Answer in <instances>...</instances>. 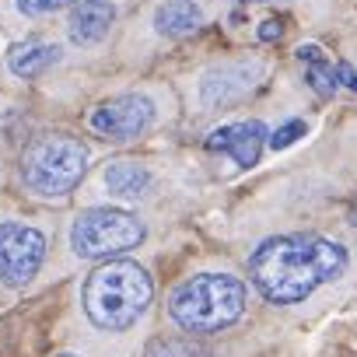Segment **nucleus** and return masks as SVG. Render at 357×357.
<instances>
[{
    "label": "nucleus",
    "instance_id": "nucleus-1",
    "mask_svg": "<svg viewBox=\"0 0 357 357\" xmlns=\"http://www.w3.org/2000/svg\"><path fill=\"white\" fill-rule=\"evenodd\" d=\"M343 270L347 249L322 235H277L266 238L249 259L252 284L273 305H298Z\"/></svg>",
    "mask_w": 357,
    "mask_h": 357
},
{
    "label": "nucleus",
    "instance_id": "nucleus-2",
    "mask_svg": "<svg viewBox=\"0 0 357 357\" xmlns=\"http://www.w3.org/2000/svg\"><path fill=\"white\" fill-rule=\"evenodd\" d=\"M154 284L133 259L102 263L84 284V312L98 329H130L151 305Z\"/></svg>",
    "mask_w": 357,
    "mask_h": 357
},
{
    "label": "nucleus",
    "instance_id": "nucleus-3",
    "mask_svg": "<svg viewBox=\"0 0 357 357\" xmlns=\"http://www.w3.org/2000/svg\"><path fill=\"white\" fill-rule=\"evenodd\" d=\"M172 319L186 333H221L245 312V284L231 273H197L178 284L168 301Z\"/></svg>",
    "mask_w": 357,
    "mask_h": 357
},
{
    "label": "nucleus",
    "instance_id": "nucleus-4",
    "mask_svg": "<svg viewBox=\"0 0 357 357\" xmlns=\"http://www.w3.org/2000/svg\"><path fill=\"white\" fill-rule=\"evenodd\" d=\"M84 172H88V147L74 137H63V133L39 137L25 151V161H22L25 186L46 200L74 193V186L84 178Z\"/></svg>",
    "mask_w": 357,
    "mask_h": 357
},
{
    "label": "nucleus",
    "instance_id": "nucleus-5",
    "mask_svg": "<svg viewBox=\"0 0 357 357\" xmlns=\"http://www.w3.org/2000/svg\"><path fill=\"white\" fill-rule=\"evenodd\" d=\"M144 242V225L126 211L95 207L74 218L70 225V249L81 259H109L130 252Z\"/></svg>",
    "mask_w": 357,
    "mask_h": 357
},
{
    "label": "nucleus",
    "instance_id": "nucleus-6",
    "mask_svg": "<svg viewBox=\"0 0 357 357\" xmlns=\"http://www.w3.org/2000/svg\"><path fill=\"white\" fill-rule=\"evenodd\" d=\"M46 259V235L29 225H0V280L8 287H25Z\"/></svg>",
    "mask_w": 357,
    "mask_h": 357
},
{
    "label": "nucleus",
    "instance_id": "nucleus-7",
    "mask_svg": "<svg viewBox=\"0 0 357 357\" xmlns=\"http://www.w3.org/2000/svg\"><path fill=\"white\" fill-rule=\"evenodd\" d=\"M154 119V105L144 95H116L91 112V130L105 140H133Z\"/></svg>",
    "mask_w": 357,
    "mask_h": 357
},
{
    "label": "nucleus",
    "instance_id": "nucleus-8",
    "mask_svg": "<svg viewBox=\"0 0 357 357\" xmlns=\"http://www.w3.org/2000/svg\"><path fill=\"white\" fill-rule=\"evenodd\" d=\"M263 144H266V126H263L259 119L228 123V126H218V130L207 137V151L231 154V158H235L242 168H252V165H259Z\"/></svg>",
    "mask_w": 357,
    "mask_h": 357
},
{
    "label": "nucleus",
    "instance_id": "nucleus-9",
    "mask_svg": "<svg viewBox=\"0 0 357 357\" xmlns=\"http://www.w3.org/2000/svg\"><path fill=\"white\" fill-rule=\"evenodd\" d=\"M259 74H263L259 63H231V67L211 70L204 77L200 98H204V105H231V102H238L256 84Z\"/></svg>",
    "mask_w": 357,
    "mask_h": 357
},
{
    "label": "nucleus",
    "instance_id": "nucleus-10",
    "mask_svg": "<svg viewBox=\"0 0 357 357\" xmlns=\"http://www.w3.org/2000/svg\"><path fill=\"white\" fill-rule=\"evenodd\" d=\"M112 22H116L112 0H81V4H74V11H70L67 29H70V39L77 46H95V43H102L109 36Z\"/></svg>",
    "mask_w": 357,
    "mask_h": 357
},
{
    "label": "nucleus",
    "instance_id": "nucleus-11",
    "mask_svg": "<svg viewBox=\"0 0 357 357\" xmlns=\"http://www.w3.org/2000/svg\"><path fill=\"white\" fill-rule=\"evenodd\" d=\"M204 25V11L197 0H168L154 11V32L165 39H183L193 36Z\"/></svg>",
    "mask_w": 357,
    "mask_h": 357
},
{
    "label": "nucleus",
    "instance_id": "nucleus-12",
    "mask_svg": "<svg viewBox=\"0 0 357 357\" xmlns=\"http://www.w3.org/2000/svg\"><path fill=\"white\" fill-rule=\"evenodd\" d=\"M105 186H109V193H116L123 200H137L151 190V172L133 161H112L105 168Z\"/></svg>",
    "mask_w": 357,
    "mask_h": 357
},
{
    "label": "nucleus",
    "instance_id": "nucleus-13",
    "mask_svg": "<svg viewBox=\"0 0 357 357\" xmlns=\"http://www.w3.org/2000/svg\"><path fill=\"white\" fill-rule=\"evenodd\" d=\"M56 60H60V46H15L8 67L15 77H36Z\"/></svg>",
    "mask_w": 357,
    "mask_h": 357
},
{
    "label": "nucleus",
    "instance_id": "nucleus-14",
    "mask_svg": "<svg viewBox=\"0 0 357 357\" xmlns=\"http://www.w3.org/2000/svg\"><path fill=\"white\" fill-rule=\"evenodd\" d=\"M147 357H211V350L197 340H151Z\"/></svg>",
    "mask_w": 357,
    "mask_h": 357
},
{
    "label": "nucleus",
    "instance_id": "nucleus-15",
    "mask_svg": "<svg viewBox=\"0 0 357 357\" xmlns=\"http://www.w3.org/2000/svg\"><path fill=\"white\" fill-rule=\"evenodd\" d=\"M305 130H308V126H305V119H291V123H284L277 133H270V137H266V144H270L273 151H284V147H291L298 137H305Z\"/></svg>",
    "mask_w": 357,
    "mask_h": 357
},
{
    "label": "nucleus",
    "instance_id": "nucleus-16",
    "mask_svg": "<svg viewBox=\"0 0 357 357\" xmlns=\"http://www.w3.org/2000/svg\"><path fill=\"white\" fill-rule=\"evenodd\" d=\"M308 88L319 91V95H333V91H336V81H333L329 63H312V67H308Z\"/></svg>",
    "mask_w": 357,
    "mask_h": 357
},
{
    "label": "nucleus",
    "instance_id": "nucleus-17",
    "mask_svg": "<svg viewBox=\"0 0 357 357\" xmlns=\"http://www.w3.org/2000/svg\"><path fill=\"white\" fill-rule=\"evenodd\" d=\"M15 4H18V11H25L32 18H43V15H53V11L67 8L70 0H15Z\"/></svg>",
    "mask_w": 357,
    "mask_h": 357
},
{
    "label": "nucleus",
    "instance_id": "nucleus-18",
    "mask_svg": "<svg viewBox=\"0 0 357 357\" xmlns=\"http://www.w3.org/2000/svg\"><path fill=\"white\" fill-rule=\"evenodd\" d=\"M294 56L301 60V63H326V53H322V46H315V43H308V46H298L294 50Z\"/></svg>",
    "mask_w": 357,
    "mask_h": 357
},
{
    "label": "nucleus",
    "instance_id": "nucleus-19",
    "mask_svg": "<svg viewBox=\"0 0 357 357\" xmlns=\"http://www.w3.org/2000/svg\"><path fill=\"white\" fill-rule=\"evenodd\" d=\"M280 36H284V25H280V22H273V18H270V22H263V25H259V39H263V43H277Z\"/></svg>",
    "mask_w": 357,
    "mask_h": 357
},
{
    "label": "nucleus",
    "instance_id": "nucleus-20",
    "mask_svg": "<svg viewBox=\"0 0 357 357\" xmlns=\"http://www.w3.org/2000/svg\"><path fill=\"white\" fill-rule=\"evenodd\" d=\"M333 77H340L350 91H357V74H354V67H350V63H336V74H333Z\"/></svg>",
    "mask_w": 357,
    "mask_h": 357
},
{
    "label": "nucleus",
    "instance_id": "nucleus-21",
    "mask_svg": "<svg viewBox=\"0 0 357 357\" xmlns=\"http://www.w3.org/2000/svg\"><path fill=\"white\" fill-rule=\"evenodd\" d=\"M354 225H357V207H354Z\"/></svg>",
    "mask_w": 357,
    "mask_h": 357
}]
</instances>
